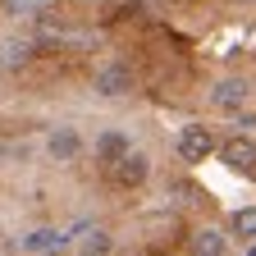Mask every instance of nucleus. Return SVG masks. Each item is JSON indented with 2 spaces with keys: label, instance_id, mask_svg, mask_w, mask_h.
I'll use <instances>...</instances> for the list:
<instances>
[{
  "label": "nucleus",
  "instance_id": "nucleus-1",
  "mask_svg": "<svg viewBox=\"0 0 256 256\" xmlns=\"http://www.w3.org/2000/svg\"><path fill=\"white\" fill-rule=\"evenodd\" d=\"M42 156L50 160V165H78V160L87 156V138L78 124H50L46 138H42Z\"/></svg>",
  "mask_w": 256,
  "mask_h": 256
},
{
  "label": "nucleus",
  "instance_id": "nucleus-10",
  "mask_svg": "<svg viewBox=\"0 0 256 256\" xmlns=\"http://www.w3.org/2000/svg\"><path fill=\"white\" fill-rule=\"evenodd\" d=\"M32 37H18V32H10V37H0V69L5 74H14V69H23V64L32 60Z\"/></svg>",
  "mask_w": 256,
  "mask_h": 256
},
{
  "label": "nucleus",
  "instance_id": "nucleus-12",
  "mask_svg": "<svg viewBox=\"0 0 256 256\" xmlns=\"http://www.w3.org/2000/svg\"><path fill=\"white\" fill-rule=\"evenodd\" d=\"M229 234L242 238V242H256V206H242L229 215Z\"/></svg>",
  "mask_w": 256,
  "mask_h": 256
},
{
  "label": "nucleus",
  "instance_id": "nucleus-8",
  "mask_svg": "<svg viewBox=\"0 0 256 256\" xmlns=\"http://www.w3.org/2000/svg\"><path fill=\"white\" fill-rule=\"evenodd\" d=\"M114 229L110 224H92V229H82L74 238V256H114Z\"/></svg>",
  "mask_w": 256,
  "mask_h": 256
},
{
  "label": "nucleus",
  "instance_id": "nucleus-2",
  "mask_svg": "<svg viewBox=\"0 0 256 256\" xmlns=\"http://www.w3.org/2000/svg\"><path fill=\"white\" fill-rule=\"evenodd\" d=\"M133 69L119 60V55H106V60H96V69H92V92L101 96V101H124V96H133Z\"/></svg>",
  "mask_w": 256,
  "mask_h": 256
},
{
  "label": "nucleus",
  "instance_id": "nucleus-5",
  "mask_svg": "<svg viewBox=\"0 0 256 256\" xmlns=\"http://www.w3.org/2000/svg\"><path fill=\"white\" fill-rule=\"evenodd\" d=\"M110 178H114L119 188H142V183L151 178V156L133 146L128 156H119L114 165H110Z\"/></svg>",
  "mask_w": 256,
  "mask_h": 256
},
{
  "label": "nucleus",
  "instance_id": "nucleus-6",
  "mask_svg": "<svg viewBox=\"0 0 256 256\" xmlns=\"http://www.w3.org/2000/svg\"><path fill=\"white\" fill-rule=\"evenodd\" d=\"M220 160H224L229 170H238V174H256V142L242 138V133L224 138V142H220Z\"/></svg>",
  "mask_w": 256,
  "mask_h": 256
},
{
  "label": "nucleus",
  "instance_id": "nucleus-9",
  "mask_svg": "<svg viewBox=\"0 0 256 256\" xmlns=\"http://www.w3.org/2000/svg\"><path fill=\"white\" fill-rule=\"evenodd\" d=\"M133 151V138L124 133V128H106V133H96V146H92V156L101 160V165H114L119 156H128Z\"/></svg>",
  "mask_w": 256,
  "mask_h": 256
},
{
  "label": "nucleus",
  "instance_id": "nucleus-13",
  "mask_svg": "<svg viewBox=\"0 0 256 256\" xmlns=\"http://www.w3.org/2000/svg\"><path fill=\"white\" fill-rule=\"evenodd\" d=\"M5 14L10 18H37L42 5H37V0H5Z\"/></svg>",
  "mask_w": 256,
  "mask_h": 256
},
{
  "label": "nucleus",
  "instance_id": "nucleus-7",
  "mask_svg": "<svg viewBox=\"0 0 256 256\" xmlns=\"http://www.w3.org/2000/svg\"><path fill=\"white\" fill-rule=\"evenodd\" d=\"M229 229H215V224H202V229L188 234V252L192 256H229Z\"/></svg>",
  "mask_w": 256,
  "mask_h": 256
},
{
  "label": "nucleus",
  "instance_id": "nucleus-11",
  "mask_svg": "<svg viewBox=\"0 0 256 256\" xmlns=\"http://www.w3.org/2000/svg\"><path fill=\"white\" fill-rule=\"evenodd\" d=\"M50 247H60V229H28V234L18 238V252H23V256H42V252H50Z\"/></svg>",
  "mask_w": 256,
  "mask_h": 256
},
{
  "label": "nucleus",
  "instance_id": "nucleus-4",
  "mask_svg": "<svg viewBox=\"0 0 256 256\" xmlns=\"http://www.w3.org/2000/svg\"><path fill=\"white\" fill-rule=\"evenodd\" d=\"M174 146H178V156L188 160V165H206V156L220 151V146H215V133H210L206 124H183Z\"/></svg>",
  "mask_w": 256,
  "mask_h": 256
},
{
  "label": "nucleus",
  "instance_id": "nucleus-3",
  "mask_svg": "<svg viewBox=\"0 0 256 256\" xmlns=\"http://www.w3.org/2000/svg\"><path fill=\"white\" fill-rule=\"evenodd\" d=\"M247 101H252V82H247L242 74H224V78H215V82L206 87V106H210L215 114H238Z\"/></svg>",
  "mask_w": 256,
  "mask_h": 256
}]
</instances>
